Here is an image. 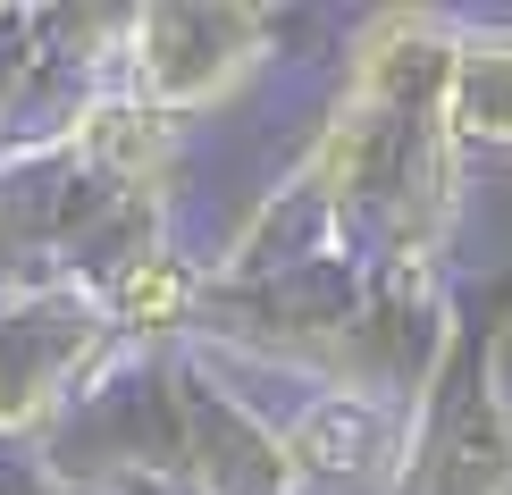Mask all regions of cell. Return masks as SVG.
<instances>
[{"mask_svg":"<svg viewBox=\"0 0 512 495\" xmlns=\"http://www.w3.org/2000/svg\"><path fill=\"white\" fill-rule=\"evenodd\" d=\"M454 34V9H378L353 34L328 126L236 227L210 277H277L328 252L370 269H445V244L462 227V160H471L445 118Z\"/></svg>","mask_w":512,"mask_h":495,"instance_id":"obj_1","label":"cell"},{"mask_svg":"<svg viewBox=\"0 0 512 495\" xmlns=\"http://www.w3.org/2000/svg\"><path fill=\"white\" fill-rule=\"evenodd\" d=\"M512 277L454 311L387 495H512Z\"/></svg>","mask_w":512,"mask_h":495,"instance_id":"obj_2","label":"cell"},{"mask_svg":"<svg viewBox=\"0 0 512 495\" xmlns=\"http://www.w3.org/2000/svg\"><path fill=\"white\" fill-rule=\"evenodd\" d=\"M135 344L76 277H26L0 294V445H42L84 403V386Z\"/></svg>","mask_w":512,"mask_h":495,"instance_id":"obj_3","label":"cell"},{"mask_svg":"<svg viewBox=\"0 0 512 495\" xmlns=\"http://www.w3.org/2000/svg\"><path fill=\"white\" fill-rule=\"evenodd\" d=\"M277 42L269 9H236V0H152V9H126L118 26V84L160 118H202L227 110L252 76H261Z\"/></svg>","mask_w":512,"mask_h":495,"instance_id":"obj_4","label":"cell"},{"mask_svg":"<svg viewBox=\"0 0 512 495\" xmlns=\"http://www.w3.org/2000/svg\"><path fill=\"white\" fill-rule=\"evenodd\" d=\"M185 487L194 495H294V454L277 412L227 386V361L185 344Z\"/></svg>","mask_w":512,"mask_h":495,"instance_id":"obj_5","label":"cell"},{"mask_svg":"<svg viewBox=\"0 0 512 495\" xmlns=\"http://www.w3.org/2000/svg\"><path fill=\"white\" fill-rule=\"evenodd\" d=\"M277 428H286L294 479H303L311 495H328V487H370V495H387L395 470H403L412 412H395V403H378V395H345V386H311V395L294 403Z\"/></svg>","mask_w":512,"mask_h":495,"instance_id":"obj_6","label":"cell"},{"mask_svg":"<svg viewBox=\"0 0 512 495\" xmlns=\"http://www.w3.org/2000/svg\"><path fill=\"white\" fill-rule=\"evenodd\" d=\"M445 118L462 152H512V17H462Z\"/></svg>","mask_w":512,"mask_h":495,"instance_id":"obj_7","label":"cell"},{"mask_svg":"<svg viewBox=\"0 0 512 495\" xmlns=\"http://www.w3.org/2000/svg\"><path fill=\"white\" fill-rule=\"evenodd\" d=\"M0 495H76L42 445H0Z\"/></svg>","mask_w":512,"mask_h":495,"instance_id":"obj_8","label":"cell"},{"mask_svg":"<svg viewBox=\"0 0 512 495\" xmlns=\"http://www.w3.org/2000/svg\"><path fill=\"white\" fill-rule=\"evenodd\" d=\"M294 495H311V487H294Z\"/></svg>","mask_w":512,"mask_h":495,"instance_id":"obj_9","label":"cell"}]
</instances>
